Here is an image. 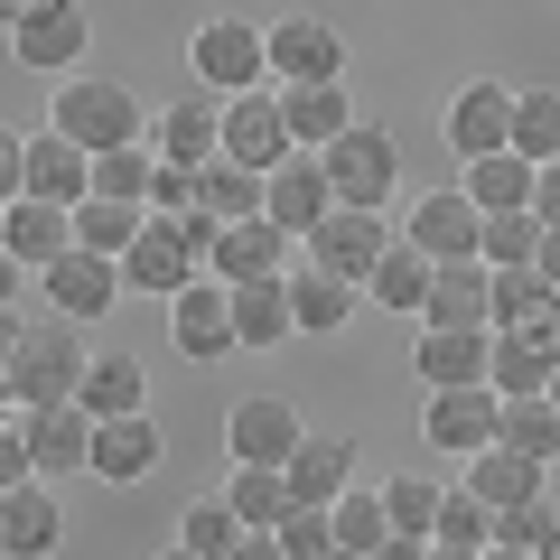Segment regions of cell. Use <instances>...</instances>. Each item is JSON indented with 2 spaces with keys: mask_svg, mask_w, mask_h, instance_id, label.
Masks as SVG:
<instances>
[{
  "mask_svg": "<svg viewBox=\"0 0 560 560\" xmlns=\"http://www.w3.org/2000/svg\"><path fill=\"white\" fill-rule=\"evenodd\" d=\"M94 430H103V420L84 411V401H66V411H28V458H38V477L47 486L94 477Z\"/></svg>",
  "mask_w": 560,
  "mask_h": 560,
  "instance_id": "603a6c76",
  "label": "cell"
},
{
  "mask_svg": "<svg viewBox=\"0 0 560 560\" xmlns=\"http://www.w3.org/2000/svg\"><path fill=\"white\" fill-rule=\"evenodd\" d=\"M140 224H150V206H121V197H84L75 206V243L84 253H113V261H131Z\"/></svg>",
  "mask_w": 560,
  "mask_h": 560,
  "instance_id": "8d00e7d4",
  "label": "cell"
},
{
  "mask_svg": "<svg viewBox=\"0 0 560 560\" xmlns=\"http://www.w3.org/2000/svg\"><path fill=\"white\" fill-rule=\"evenodd\" d=\"M168 346H178L187 364H224V355H243V327H234V280H215V271H206L197 290H178V300H168Z\"/></svg>",
  "mask_w": 560,
  "mask_h": 560,
  "instance_id": "30bf717a",
  "label": "cell"
},
{
  "mask_svg": "<svg viewBox=\"0 0 560 560\" xmlns=\"http://www.w3.org/2000/svg\"><path fill=\"white\" fill-rule=\"evenodd\" d=\"M533 215H541V224H560V160L541 168V187H533Z\"/></svg>",
  "mask_w": 560,
  "mask_h": 560,
  "instance_id": "c3c4849f",
  "label": "cell"
},
{
  "mask_svg": "<svg viewBox=\"0 0 560 560\" xmlns=\"http://www.w3.org/2000/svg\"><path fill=\"white\" fill-rule=\"evenodd\" d=\"M290 253H300V234H280L271 215H243V224L215 234V280H234V290H243V280H290V271H300Z\"/></svg>",
  "mask_w": 560,
  "mask_h": 560,
  "instance_id": "7402d4cb",
  "label": "cell"
},
{
  "mask_svg": "<svg viewBox=\"0 0 560 560\" xmlns=\"http://www.w3.org/2000/svg\"><path fill=\"white\" fill-rule=\"evenodd\" d=\"M187 75H197V94H215V103L261 94V84H271V28L243 20V10L197 20V38H187Z\"/></svg>",
  "mask_w": 560,
  "mask_h": 560,
  "instance_id": "3957f363",
  "label": "cell"
},
{
  "mask_svg": "<svg viewBox=\"0 0 560 560\" xmlns=\"http://www.w3.org/2000/svg\"><path fill=\"white\" fill-rule=\"evenodd\" d=\"M234 560H290V551H280V533H243V541H234Z\"/></svg>",
  "mask_w": 560,
  "mask_h": 560,
  "instance_id": "681fc988",
  "label": "cell"
},
{
  "mask_svg": "<svg viewBox=\"0 0 560 560\" xmlns=\"http://www.w3.org/2000/svg\"><path fill=\"white\" fill-rule=\"evenodd\" d=\"M150 187H160V150H150V140H131V150H103V160H94V197L150 206Z\"/></svg>",
  "mask_w": 560,
  "mask_h": 560,
  "instance_id": "60d3db41",
  "label": "cell"
},
{
  "mask_svg": "<svg viewBox=\"0 0 560 560\" xmlns=\"http://www.w3.org/2000/svg\"><path fill=\"white\" fill-rule=\"evenodd\" d=\"M150 150H160L168 168L224 160V103H215V94H178L168 113H150Z\"/></svg>",
  "mask_w": 560,
  "mask_h": 560,
  "instance_id": "44dd1931",
  "label": "cell"
},
{
  "mask_svg": "<svg viewBox=\"0 0 560 560\" xmlns=\"http://www.w3.org/2000/svg\"><path fill=\"white\" fill-rule=\"evenodd\" d=\"M160 560H206V551H187V541H168V551H160Z\"/></svg>",
  "mask_w": 560,
  "mask_h": 560,
  "instance_id": "11a10c76",
  "label": "cell"
},
{
  "mask_svg": "<svg viewBox=\"0 0 560 560\" xmlns=\"http://www.w3.org/2000/svg\"><path fill=\"white\" fill-rule=\"evenodd\" d=\"M280 103H290V140H300V150H327V140H346L364 121L346 84H300V94H280Z\"/></svg>",
  "mask_w": 560,
  "mask_h": 560,
  "instance_id": "1f68e13d",
  "label": "cell"
},
{
  "mask_svg": "<svg viewBox=\"0 0 560 560\" xmlns=\"http://www.w3.org/2000/svg\"><path fill=\"white\" fill-rule=\"evenodd\" d=\"M551 401H560V374H551Z\"/></svg>",
  "mask_w": 560,
  "mask_h": 560,
  "instance_id": "9f6ffc18",
  "label": "cell"
},
{
  "mask_svg": "<svg viewBox=\"0 0 560 560\" xmlns=\"http://www.w3.org/2000/svg\"><path fill=\"white\" fill-rule=\"evenodd\" d=\"M551 477H560V467H533V458H514V448H486V458H467V486H477V495L495 504L504 523H514L523 504L551 495Z\"/></svg>",
  "mask_w": 560,
  "mask_h": 560,
  "instance_id": "83f0119b",
  "label": "cell"
},
{
  "mask_svg": "<svg viewBox=\"0 0 560 560\" xmlns=\"http://www.w3.org/2000/svg\"><path fill=\"white\" fill-rule=\"evenodd\" d=\"M374 560H430V541H420V533H393V541H383Z\"/></svg>",
  "mask_w": 560,
  "mask_h": 560,
  "instance_id": "f907efd6",
  "label": "cell"
},
{
  "mask_svg": "<svg viewBox=\"0 0 560 560\" xmlns=\"http://www.w3.org/2000/svg\"><path fill=\"white\" fill-rule=\"evenodd\" d=\"M84 47H94V20H84V0H20L10 10V57L38 66V75H84Z\"/></svg>",
  "mask_w": 560,
  "mask_h": 560,
  "instance_id": "5b68a950",
  "label": "cell"
},
{
  "mask_svg": "<svg viewBox=\"0 0 560 560\" xmlns=\"http://www.w3.org/2000/svg\"><path fill=\"white\" fill-rule=\"evenodd\" d=\"M234 327H243V355H280V346L300 337V318H290V280H243V290H234Z\"/></svg>",
  "mask_w": 560,
  "mask_h": 560,
  "instance_id": "f546056e",
  "label": "cell"
},
{
  "mask_svg": "<svg viewBox=\"0 0 560 560\" xmlns=\"http://www.w3.org/2000/svg\"><path fill=\"white\" fill-rule=\"evenodd\" d=\"M514 150L533 168L560 160V84H523V94H514Z\"/></svg>",
  "mask_w": 560,
  "mask_h": 560,
  "instance_id": "74e56055",
  "label": "cell"
},
{
  "mask_svg": "<svg viewBox=\"0 0 560 560\" xmlns=\"http://www.w3.org/2000/svg\"><path fill=\"white\" fill-rule=\"evenodd\" d=\"M401 243H420L430 261H486V206L467 187H430L420 206H401Z\"/></svg>",
  "mask_w": 560,
  "mask_h": 560,
  "instance_id": "8fae6325",
  "label": "cell"
},
{
  "mask_svg": "<svg viewBox=\"0 0 560 560\" xmlns=\"http://www.w3.org/2000/svg\"><path fill=\"white\" fill-rule=\"evenodd\" d=\"M290 495L300 504H346L355 495V430H308L290 458Z\"/></svg>",
  "mask_w": 560,
  "mask_h": 560,
  "instance_id": "cb8c5ba5",
  "label": "cell"
},
{
  "mask_svg": "<svg viewBox=\"0 0 560 560\" xmlns=\"http://www.w3.org/2000/svg\"><path fill=\"white\" fill-rule=\"evenodd\" d=\"M0 253H10V271L38 280L47 261L75 253V206H47V197H10L0 206Z\"/></svg>",
  "mask_w": 560,
  "mask_h": 560,
  "instance_id": "ac0fdd59",
  "label": "cell"
},
{
  "mask_svg": "<svg viewBox=\"0 0 560 560\" xmlns=\"http://www.w3.org/2000/svg\"><path fill=\"white\" fill-rule=\"evenodd\" d=\"M308 440V420L290 411L280 393H243L234 411H224V448H234V467H290Z\"/></svg>",
  "mask_w": 560,
  "mask_h": 560,
  "instance_id": "9a60e30c",
  "label": "cell"
},
{
  "mask_svg": "<svg viewBox=\"0 0 560 560\" xmlns=\"http://www.w3.org/2000/svg\"><path fill=\"white\" fill-rule=\"evenodd\" d=\"M121 280L150 290V300H178V290H197V280H206V253L187 243L178 215H150V224H140V243H131V261H121Z\"/></svg>",
  "mask_w": 560,
  "mask_h": 560,
  "instance_id": "2e32d148",
  "label": "cell"
},
{
  "mask_svg": "<svg viewBox=\"0 0 560 560\" xmlns=\"http://www.w3.org/2000/svg\"><path fill=\"white\" fill-rule=\"evenodd\" d=\"M430 280H440V261L420 253V243H393L374 261V280H364V300L393 308V318H430Z\"/></svg>",
  "mask_w": 560,
  "mask_h": 560,
  "instance_id": "f1b7e54d",
  "label": "cell"
},
{
  "mask_svg": "<svg viewBox=\"0 0 560 560\" xmlns=\"http://www.w3.org/2000/svg\"><path fill=\"white\" fill-rule=\"evenodd\" d=\"M541 234H551V224H541L533 206L486 215V271H533V261H541Z\"/></svg>",
  "mask_w": 560,
  "mask_h": 560,
  "instance_id": "b9f144b4",
  "label": "cell"
},
{
  "mask_svg": "<svg viewBox=\"0 0 560 560\" xmlns=\"http://www.w3.org/2000/svg\"><path fill=\"white\" fill-rule=\"evenodd\" d=\"M430 541H458V551H495V541H504V514L477 495V486H448V495H440V533H430Z\"/></svg>",
  "mask_w": 560,
  "mask_h": 560,
  "instance_id": "f35d334b",
  "label": "cell"
},
{
  "mask_svg": "<svg viewBox=\"0 0 560 560\" xmlns=\"http://www.w3.org/2000/svg\"><path fill=\"white\" fill-rule=\"evenodd\" d=\"M467 197L486 206V215H514V206H533V187H541V168L523 160V150H495V160H467Z\"/></svg>",
  "mask_w": 560,
  "mask_h": 560,
  "instance_id": "836d02e7",
  "label": "cell"
},
{
  "mask_svg": "<svg viewBox=\"0 0 560 560\" xmlns=\"http://www.w3.org/2000/svg\"><path fill=\"white\" fill-rule=\"evenodd\" d=\"M38 290H47V318H75V327H94V318H113L121 308V290H131V280H121V261L113 253H66V261H47L38 271Z\"/></svg>",
  "mask_w": 560,
  "mask_h": 560,
  "instance_id": "4fadbf2b",
  "label": "cell"
},
{
  "mask_svg": "<svg viewBox=\"0 0 560 560\" xmlns=\"http://www.w3.org/2000/svg\"><path fill=\"white\" fill-rule=\"evenodd\" d=\"M355 280H337V271H318V261H300L290 271V318H300V337H346L355 327Z\"/></svg>",
  "mask_w": 560,
  "mask_h": 560,
  "instance_id": "484cf974",
  "label": "cell"
},
{
  "mask_svg": "<svg viewBox=\"0 0 560 560\" xmlns=\"http://www.w3.org/2000/svg\"><path fill=\"white\" fill-rule=\"evenodd\" d=\"M271 84H280V94H300V84H346L337 20H318V10H280V20H271Z\"/></svg>",
  "mask_w": 560,
  "mask_h": 560,
  "instance_id": "ba28073f",
  "label": "cell"
},
{
  "mask_svg": "<svg viewBox=\"0 0 560 560\" xmlns=\"http://www.w3.org/2000/svg\"><path fill=\"white\" fill-rule=\"evenodd\" d=\"M261 215H271L280 234H300V243L337 215V187H327V160H318V150H290V160L271 168V206H261Z\"/></svg>",
  "mask_w": 560,
  "mask_h": 560,
  "instance_id": "ffe728a7",
  "label": "cell"
},
{
  "mask_svg": "<svg viewBox=\"0 0 560 560\" xmlns=\"http://www.w3.org/2000/svg\"><path fill=\"white\" fill-rule=\"evenodd\" d=\"M47 131L84 140V150H131V140H150V103L131 94V84L113 75H57V103H47Z\"/></svg>",
  "mask_w": 560,
  "mask_h": 560,
  "instance_id": "7a4b0ae2",
  "label": "cell"
},
{
  "mask_svg": "<svg viewBox=\"0 0 560 560\" xmlns=\"http://www.w3.org/2000/svg\"><path fill=\"white\" fill-rule=\"evenodd\" d=\"M486 560H541V551H523V541H495V551H486Z\"/></svg>",
  "mask_w": 560,
  "mask_h": 560,
  "instance_id": "db71d44e",
  "label": "cell"
},
{
  "mask_svg": "<svg viewBox=\"0 0 560 560\" xmlns=\"http://www.w3.org/2000/svg\"><path fill=\"white\" fill-rule=\"evenodd\" d=\"M197 206H206V197H197V168H168V160H160V187H150V215H197Z\"/></svg>",
  "mask_w": 560,
  "mask_h": 560,
  "instance_id": "7dc6e473",
  "label": "cell"
},
{
  "mask_svg": "<svg viewBox=\"0 0 560 560\" xmlns=\"http://www.w3.org/2000/svg\"><path fill=\"white\" fill-rule=\"evenodd\" d=\"M197 197H206V215L243 224V215H261V206H271V178H261V168H243V160H206V168H197Z\"/></svg>",
  "mask_w": 560,
  "mask_h": 560,
  "instance_id": "d590c367",
  "label": "cell"
},
{
  "mask_svg": "<svg viewBox=\"0 0 560 560\" xmlns=\"http://www.w3.org/2000/svg\"><path fill=\"white\" fill-rule=\"evenodd\" d=\"M411 374H420V393L495 383V327H420L411 337Z\"/></svg>",
  "mask_w": 560,
  "mask_h": 560,
  "instance_id": "5bb4252c",
  "label": "cell"
},
{
  "mask_svg": "<svg viewBox=\"0 0 560 560\" xmlns=\"http://www.w3.org/2000/svg\"><path fill=\"white\" fill-rule=\"evenodd\" d=\"M551 374H560V355H551V346L495 337V393H504V401H523V393H551Z\"/></svg>",
  "mask_w": 560,
  "mask_h": 560,
  "instance_id": "7bdbcfd3",
  "label": "cell"
},
{
  "mask_svg": "<svg viewBox=\"0 0 560 560\" xmlns=\"http://www.w3.org/2000/svg\"><path fill=\"white\" fill-rule=\"evenodd\" d=\"M337 514V551H355V560H374L383 541H393V504H383V486H355L346 504H327Z\"/></svg>",
  "mask_w": 560,
  "mask_h": 560,
  "instance_id": "ab89813d",
  "label": "cell"
},
{
  "mask_svg": "<svg viewBox=\"0 0 560 560\" xmlns=\"http://www.w3.org/2000/svg\"><path fill=\"white\" fill-rule=\"evenodd\" d=\"M160 458H168V430H160L150 411H131V420H103V430H94V477H103V486H140Z\"/></svg>",
  "mask_w": 560,
  "mask_h": 560,
  "instance_id": "d4e9b609",
  "label": "cell"
},
{
  "mask_svg": "<svg viewBox=\"0 0 560 560\" xmlns=\"http://www.w3.org/2000/svg\"><path fill=\"white\" fill-rule=\"evenodd\" d=\"M10 197H47V206H84L94 197V150L66 131H28L10 150Z\"/></svg>",
  "mask_w": 560,
  "mask_h": 560,
  "instance_id": "8992f818",
  "label": "cell"
},
{
  "mask_svg": "<svg viewBox=\"0 0 560 560\" xmlns=\"http://www.w3.org/2000/svg\"><path fill=\"white\" fill-rule=\"evenodd\" d=\"M504 430V393L495 383H467V393H420V440L440 458H486Z\"/></svg>",
  "mask_w": 560,
  "mask_h": 560,
  "instance_id": "9c48e42d",
  "label": "cell"
},
{
  "mask_svg": "<svg viewBox=\"0 0 560 560\" xmlns=\"http://www.w3.org/2000/svg\"><path fill=\"white\" fill-rule=\"evenodd\" d=\"M440 495L448 486H430V477H383V504H393V533H440Z\"/></svg>",
  "mask_w": 560,
  "mask_h": 560,
  "instance_id": "f6af8a7d",
  "label": "cell"
},
{
  "mask_svg": "<svg viewBox=\"0 0 560 560\" xmlns=\"http://www.w3.org/2000/svg\"><path fill=\"white\" fill-rule=\"evenodd\" d=\"M420 327H495V271H486V261H440L430 318Z\"/></svg>",
  "mask_w": 560,
  "mask_h": 560,
  "instance_id": "4316f807",
  "label": "cell"
},
{
  "mask_svg": "<svg viewBox=\"0 0 560 560\" xmlns=\"http://www.w3.org/2000/svg\"><path fill=\"white\" fill-rule=\"evenodd\" d=\"M533 271H541V280H551V290H560V224H551V234H541V261H533Z\"/></svg>",
  "mask_w": 560,
  "mask_h": 560,
  "instance_id": "816d5d0a",
  "label": "cell"
},
{
  "mask_svg": "<svg viewBox=\"0 0 560 560\" xmlns=\"http://www.w3.org/2000/svg\"><path fill=\"white\" fill-rule=\"evenodd\" d=\"M430 560H486V551H458V541H430Z\"/></svg>",
  "mask_w": 560,
  "mask_h": 560,
  "instance_id": "f5cc1de1",
  "label": "cell"
},
{
  "mask_svg": "<svg viewBox=\"0 0 560 560\" xmlns=\"http://www.w3.org/2000/svg\"><path fill=\"white\" fill-rule=\"evenodd\" d=\"M393 243H401V224H383L374 206H337V215L300 243V261H318V271H337V280H355V290H364V280H374V261L393 253Z\"/></svg>",
  "mask_w": 560,
  "mask_h": 560,
  "instance_id": "7c38bea8",
  "label": "cell"
},
{
  "mask_svg": "<svg viewBox=\"0 0 560 560\" xmlns=\"http://www.w3.org/2000/svg\"><path fill=\"white\" fill-rule=\"evenodd\" d=\"M514 94H523V84H504V75H467L458 94H448V113H440V140L458 150V160H495V150H514Z\"/></svg>",
  "mask_w": 560,
  "mask_h": 560,
  "instance_id": "52a82bcc",
  "label": "cell"
},
{
  "mask_svg": "<svg viewBox=\"0 0 560 560\" xmlns=\"http://www.w3.org/2000/svg\"><path fill=\"white\" fill-rule=\"evenodd\" d=\"M318 160H327V187H337V206H374V215H383V206L401 197V140L383 131V121H355L346 140H327Z\"/></svg>",
  "mask_w": 560,
  "mask_h": 560,
  "instance_id": "277c9868",
  "label": "cell"
},
{
  "mask_svg": "<svg viewBox=\"0 0 560 560\" xmlns=\"http://www.w3.org/2000/svg\"><path fill=\"white\" fill-rule=\"evenodd\" d=\"M57 541H66V504H57V486H47V477L0 486V560H57Z\"/></svg>",
  "mask_w": 560,
  "mask_h": 560,
  "instance_id": "d6986e66",
  "label": "cell"
},
{
  "mask_svg": "<svg viewBox=\"0 0 560 560\" xmlns=\"http://www.w3.org/2000/svg\"><path fill=\"white\" fill-rule=\"evenodd\" d=\"M84 411H94V420L150 411V364H140V355H94V374H84Z\"/></svg>",
  "mask_w": 560,
  "mask_h": 560,
  "instance_id": "e575fe53",
  "label": "cell"
},
{
  "mask_svg": "<svg viewBox=\"0 0 560 560\" xmlns=\"http://www.w3.org/2000/svg\"><path fill=\"white\" fill-rule=\"evenodd\" d=\"M495 448H514V458H533V467H560V401H551V393H523V401H504V430H495Z\"/></svg>",
  "mask_w": 560,
  "mask_h": 560,
  "instance_id": "d6a6232c",
  "label": "cell"
},
{
  "mask_svg": "<svg viewBox=\"0 0 560 560\" xmlns=\"http://www.w3.org/2000/svg\"><path fill=\"white\" fill-rule=\"evenodd\" d=\"M84 374H94V346H84L75 318H38V327L10 318L0 393L20 401V411H66V401H84Z\"/></svg>",
  "mask_w": 560,
  "mask_h": 560,
  "instance_id": "6da1fadb",
  "label": "cell"
},
{
  "mask_svg": "<svg viewBox=\"0 0 560 560\" xmlns=\"http://www.w3.org/2000/svg\"><path fill=\"white\" fill-rule=\"evenodd\" d=\"M290 150H300V140H290V103H280V84L224 103V160H243V168H261V178H271Z\"/></svg>",
  "mask_w": 560,
  "mask_h": 560,
  "instance_id": "e0dca14e",
  "label": "cell"
},
{
  "mask_svg": "<svg viewBox=\"0 0 560 560\" xmlns=\"http://www.w3.org/2000/svg\"><path fill=\"white\" fill-rule=\"evenodd\" d=\"M224 504L243 514V533H280V523L300 514V495H290V467H234V477H224Z\"/></svg>",
  "mask_w": 560,
  "mask_h": 560,
  "instance_id": "4dcf8cb0",
  "label": "cell"
},
{
  "mask_svg": "<svg viewBox=\"0 0 560 560\" xmlns=\"http://www.w3.org/2000/svg\"><path fill=\"white\" fill-rule=\"evenodd\" d=\"M178 541H187V551H206V560H234V541H243V514H234L224 495H197V504L178 514Z\"/></svg>",
  "mask_w": 560,
  "mask_h": 560,
  "instance_id": "ee69618b",
  "label": "cell"
},
{
  "mask_svg": "<svg viewBox=\"0 0 560 560\" xmlns=\"http://www.w3.org/2000/svg\"><path fill=\"white\" fill-rule=\"evenodd\" d=\"M280 551L290 560H327L337 551V514H327V504H300V514L280 523Z\"/></svg>",
  "mask_w": 560,
  "mask_h": 560,
  "instance_id": "bcb514c9",
  "label": "cell"
}]
</instances>
